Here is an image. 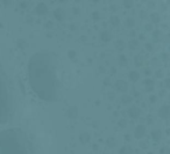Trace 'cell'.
I'll list each match as a JSON object with an SVG mask.
<instances>
[{
  "label": "cell",
  "instance_id": "6da1fadb",
  "mask_svg": "<svg viewBox=\"0 0 170 154\" xmlns=\"http://www.w3.org/2000/svg\"><path fill=\"white\" fill-rule=\"evenodd\" d=\"M57 58L54 52L41 50L28 61L29 83L40 98L53 102L59 97L61 85L57 78Z\"/></svg>",
  "mask_w": 170,
  "mask_h": 154
},
{
  "label": "cell",
  "instance_id": "7a4b0ae2",
  "mask_svg": "<svg viewBox=\"0 0 170 154\" xmlns=\"http://www.w3.org/2000/svg\"><path fill=\"white\" fill-rule=\"evenodd\" d=\"M0 154H38L29 135L19 128L0 131Z\"/></svg>",
  "mask_w": 170,
  "mask_h": 154
},
{
  "label": "cell",
  "instance_id": "3957f363",
  "mask_svg": "<svg viewBox=\"0 0 170 154\" xmlns=\"http://www.w3.org/2000/svg\"><path fill=\"white\" fill-rule=\"evenodd\" d=\"M14 113V94L11 81L0 65V124L6 123Z\"/></svg>",
  "mask_w": 170,
  "mask_h": 154
},
{
  "label": "cell",
  "instance_id": "277c9868",
  "mask_svg": "<svg viewBox=\"0 0 170 154\" xmlns=\"http://www.w3.org/2000/svg\"><path fill=\"white\" fill-rule=\"evenodd\" d=\"M146 133V126L145 125H137L135 128V131H134V137L136 139H141Z\"/></svg>",
  "mask_w": 170,
  "mask_h": 154
},
{
  "label": "cell",
  "instance_id": "5b68a950",
  "mask_svg": "<svg viewBox=\"0 0 170 154\" xmlns=\"http://www.w3.org/2000/svg\"><path fill=\"white\" fill-rule=\"evenodd\" d=\"M115 87H116L118 91L126 93L127 89H128V83H127L126 81H124V80H118L116 83H115Z\"/></svg>",
  "mask_w": 170,
  "mask_h": 154
},
{
  "label": "cell",
  "instance_id": "8992f818",
  "mask_svg": "<svg viewBox=\"0 0 170 154\" xmlns=\"http://www.w3.org/2000/svg\"><path fill=\"white\" fill-rule=\"evenodd\" d=\"M169 106H162L161 108H160V111H158V115L161 116V118H164V119H167L168 117H169Z\"/></svg>",
  "mask_w": 170,
  "mask_h": 154
},
{
  "label": "cell",
  "instance_id": "52a82bcc",
  "mask_svg": "<svg viewBox=\"0 0 170 154\" xmlns=\"http://www.w3.org/2000/svg\"><path fill=\"white\" fill-rule=\"evenodd\" d=\"M140 109L137 108V107H135V106H133V107H131L129 109H128V115H129V117H132V118H134V119H136L139 116H140Z\"/></svg>",
  "mask_w": 170,
  "mask_h": 154
},
{
  "label": "cell",
  "instance_id": "ba28073f",
  "mask_svg": "<svg viewBox=\"0 0 170 154\" xmlns=\"http://www.w3.org/2000/svg\"><path fill=\"white\" fill-rule=\"evenodd\" d=\"M47 12H48V7L44 2H40L36 6V13L40 15H44V14H47Z\"/></svg>",
  "mask_w": 170,
  "mask_h": 154
},
{
  "label": "cell",
  "instance_id": "9c48e42d",
  "mask_svg": "<svg viewBox=\"0 0 170 154\" xmlns=\"http://www.w3.org/2000/svg\"><path fill=\"white\" fill-rule=\"evenodd\" d=\"M100 38H101L103 42H110L111 38H112V35L109 30H104V31L100 33Z\"/></svg>",
  "mask_w": 170,
  "mask_h": 154
},
{
  "label": "cell",
  "instance_id": "30bf717a",
  "mask_svg": "<svg viewBox=\"0 0 170 154\" xmlns=\"http://www.w3.org/2000/svg\"><path fill=\"white\" fill-rule=\"evenodd\" d=\"M143 85H145L147 92H151V91L154 89V81H153L151 79H146V80L143 81Z\"/></svg>",
  "mask_w": 170,
  "mask_h": 154
},
{
  "label": "cell",
  "instance_id": "8fae6325",
  "mask_svg": "<svg viewBox=\"0 0 170 154\" xmlns=\"http://www.w3.org/2000/svg\"><path fill=\"white\" fill-rule=\"evenodd\" d=\"M54 16L56 19L62 21V20L65 18V13H64V11L62 8H57V9H55V12H54Z\"/></svg>",
  "mask_w": 170,
  "mask_h": 154
},
{
  "label": "cell",
  "instance_id": "7c38bea8",
  "mask_svg": "<svg viewBox=\"0 0 170 154\" xmlns=\"http://www.w3.org/2000/svg\"><path fill=\"white\" fill-rule=\"evenodd\" d=\"M161 137H162V133H161V131L158 129H155V130L151 131V139L154 141H158L161 139Z\"/></svg>",
  "mask_w": 170,
  "mask_h": 154
},
{
  "label": "cell",
  "instance_id": "4fadbf2b",
  "mask_svg": "<svg viewBox=\"0 0 170 154\" xmlns=\"http://www.w3.org/2000/svg\"><path fill=\"white\" fill-rule=\"evenodd\" d=\"M67 115H68V117H70V118H76L77 115H78V109H77L76 107H70V108L68 109Z\"/></svg>",
  "mask_w": 170,
  "mask_h": 154
},
{
  "label": "cell",
  "instance_id": "5bb4252c",
  "mask_svg": "<svg viewBox=\"0 0 170 154\" xmlns=\"http://www.w3.org/2000/svg\"><path fill=\"white\" fill-rule=\"evenodd\" d=\"M79 140H80V143H82V144H86V143H89V141H90V135H89V133H86V132L80 133V135H79Z\"/></svg>",
  "mask_w": 170,
  "mask_h": 154
},
{
  "label": "cell",
  "instance_id": "9a60e30c",
  "mask_svg": "<svg viewBox=\"0 0 170 154\" xmlns=\"http://www.w3.org/2000/svg\"><path fill=\"white\" fill-rule=\"evenodd\" d=\"M119 154H133V150L129 146H124V147L120 148Z\"/></svg>",
  "mask_w": 170,
  "mask_h": 154
},
{
  "label": "cell",
  "instance_id": "2e32d148",
  "mask_svg": "<svg viewBox=\"0 0 170 154\" xmlns=\"http://www.w3.org/2000/svg\"><path fill=\"white\" fill-rule=\"evenodd\" d=\"M134 61H135V65L136 66H141L143 64V58L141 55H136L135 58H134Z\"/></svg>",
  "mask_w": 170,
  "mask_h": 154
},
{
  "label": "cell",
  "instance_id": "e0dca14e",
  "mask_svg": "<svg viewBox=\"0 0 170 154\" xmlns=\"http://www.w3.org/2000/svg\"><path fill=\"white\" fill-rule=\"evenodd\" d=\"M125 45H126V43H125L124 41H121V39H118V41L115 42V46H116V49H118L119 51H121V50L125 48Z\"/></svg>",
  "mask_w": 170,
  "mask_h": 154
},
{
  "label": "cell",
  "instance_id": "ac0fdd59",
  "mask_svg": "<svg viewBox=\"0 0 170 154\" xmlns=\"http://www.w3.org/2000/svg\"><path fill=\"white\" fill-rule=\"evenodd\" d=\"M139 78H140V74H139L136 71H132V72L129 73V79H131L132 81H137Z\"/></svg>",
  "mask_w": 170,
  "mask_h": 154
},
{
  "label": "cell",
  "instance_id": "d6986e66",
  "mask_svg": "<svg viewBox=\"0 0 170 154\" xmlns=\"http://www.w3.org/2000/svg\"><path fill=\"white\" fill-rule=\"evenodd\" d=\"M121 101H122V103H129V102H132V96H129L128 94H124L122 97H121Z\"/></svg>",
  "mask_w": 170,
  "mask_h": 154
},
{
  "label": "cell",
  "instance_id": "ffe728a7",
  "mask_svg": "<svg viewBox=\"0 0 170 154\" xmlns=\"http://www.w3.org/2000/svg\"><path fill=\"white\" fill-rule=\"evenodd\" d=\"M119 63L122 65V66H126L127 65V58L125 55H120L119 56Z\"/></svg>",
  "mask_w": 170,
  "mask_h": 154
},
{
  "label": "cell",
  "instance_id": "44dd1931",
  "mask_svg": "<svg viewBox=\"0 0 170 154\" xmlns=\"http://www.w3.org/2000/svg\"><path fill=\"white\" fill-rule=\"evenodd\" d=\"M106 144H107V146H110V147H114V146L116 145V140H115L114 138H109V139L106 140Z\"/></svg>",
  "mask_w": 170,
  "mask_h": 154
},
{
  "label": "cell",
  "instance_id": "7402d4cb",
  "mask_svg": "<svg viewBox=\"0 0 170 154\" xmlns=\"http://www.w3.org/2000/svg\"><path fill=\"white\" fill-rule=\"evenodd\" d=\"M151 21H153L154 23H157V22L160 21V15H158V13H151Z\"/></svg>",
  "mask_w": 170,
  "mask_h": 154
},
{
  "label": "cell",
  "instance_id": "603a6c76",
  "mask_svg": "<svg viewBox=\"0 0 170 154\" xmlns=\"http://www.w3.org/2000/svg\"><path fill=\"white\" fill-rule=\"evenodd\" d=\"M110 21H111V23H112L113 26H119V23H120V20H119L118 16H111Z\"/></svg>",
  "mask_w": 170,
  "mask_h": 154
},
{
  "label": "cell",
  "instance_id": "cb8c5ba5",
  "mask_svg": "<svg viewBox=\"0 0 170 154\" xmlns=\"http://www.w3.org/2000/svg\"><path fill=\"white\" fill-rule=\"evenodd\" d=\"M137 45H139L137 39H132V41L129 42V48H131V49H135V48H137Z\"/></svg>",
  "mask_w": 170,
  "mask_h": 154
},
{
  "label": "cell",
  "instance_id": "d4e9b609",
  "mask_svg": "<svg viewBox=\"0 0 170 154\" xmlns=\"http://www.w3.org/2000/svg\"><path fill=\"white\" fill-rule=\"evenodd\" d=\"M126 24H127L128 27H134L135 21H134V19H132V18H128V19L126 20Z\"/></svg>",
  "mask_w": 170,
  "mask_h": 154
},
{
  "label": "cell",
  "instance_id": "484cf974",
  "mask_svg": "<svg viewBox=\"0 0 170 154\" xmlns=\"http://www.w3.org/2000/svg\"><path fill=\"white\" fill-rule=\"evenodd\" d=\"M18 45H19V48H26L27 46V42L25 39H19L18 41Z\"/></svg>",
  "mask_w": 170,
  "mask_h": 154
},
{
  "label": "cell",
  "instance_id": "4316f807",
  "mask_svg": "<svg viewBox=\"0 0 170 154\" xmlns=\"http://www.w3.org/2000/svg\"><path fill=\"white\" fill-rule=\"evenodd\" d=\"M161 35V31L160 30H155L154 33H153V37H154V39L155 41H158V36Z\"/></svg>",
  "mask_w": 170,
  "mask_h": 154
},
{
  "label": "cell",
  "instance_id": "83f0119b",
  "mask_svg": "<svg viewBox=\"0 0 170 154\" xmlns=\"http://www.w3.org/2000/svg\"><path fill=\"white\" fill-rule=\"evenodd\" d=\"M127 125V122L125 120V119H120L119 120V126H121V128H125Z\"/></svg>",
  "mask_w": 170,
  "mask_h": 154
},
{
  "label": "cell",
  "instance_id": "f1b7e54d",
  "mask_svg": "<svg viewBox=\"0 0 170 154\" xmlns=\"http://www.w3.org/2000/svg\"><path fill=\"white\" fill-rule=\"evenodd\" d=\"M124 6H125V7H132V6H133V1H129V0H126V1H124Z\"/></svg>",
  "mask_w": 170,
  "mask_h": 154
},
{
  "label": "cell",
  "instance_id": "f546056e",
  "mask_svg": "<svg viewBox=\"0 0 170 154\" xmlns=\"http://www.w3.org/2000/svg\"><path fill=\"white\" fill-rule=\"evenodd\" d=\"M147 146H148V143H147V141H141V143H140V147L147 148Z\"/></svg>",
  "mask_w": 170,
  "mask_h": 154
},
{
  "label": "cell",
  "instance_id": "4dcf8cb0",
  "mask_svg": "<svg viewBox=\"0 0 170 154\" xmlns=\"http://www.w3.org/2000/svg\"><path fill=\"white\" fill-rule=\"evenodd\" d=\"M75 56H76L75 51H74V50H70V51H69V57L71 58V59H74V58H75Z\"/></svg>",
  "mask_w": 170,
  "mask_h": 154
},
{
  "label": "cell",
  "instance_id": "1f68e13d",
  "mask_svg": "<svg viewBox=\"0 0 170 154\" xmlns=\"http://www.w3.org/2000/svg\"><path fill=\"white\" fill-rule=\"evenodd\" d=\"M146 50H147V51H151V50H153V46H151L150 43H147V44H146Z\"/></svg>",
  "mask_w": 170,
  "mask_h": 154
},
{
  "label": "cell",
  "instance_id": "d6a6232c",
  "mask_svg": "<svg viewBox=\"0 0 170 154\" xmlns=\"http://www.w3.org/2000/svg\"><path fill=\"white\" fill-rule=\"evenodd\" d=\"M92 16L95 18V20H99V13H98V12H95V13L92 14Z\"/></svg>",
  "mask_w": 170,
  "mask_h": 154
},
{
  "label": "cell",
  "instance_id": "836d02e7",
  "mask_svg": "<svg viewBox=\"0 0 170 154\" xmlns=\"http://www.w3.org/2000/svg\"><path fill=\"white\" fill-rule=\"evenodd\" d=\"M116 8H118V7H116V5H111V11H112V12H115V11H116Z\"/></svg>",
  "mask_w": 170,
  "mask_h": 154
},
{
  "label": "cell",
  "instance_id": "e575fe53",
  "mask_svg": "<svg viewBox=\"0 0 170 154\" xmlns=\"http://www.w3.org/2000/svg\"><path fill=\"white\" fill-rule=\"evenodd\" d=\"M149 100H150V102H153V103H154V102L156 101V96H155V95H151V96H150V98H149Z\"/></svg>",
  "mask_w": 170,
  "mask_h": 154
},
{
  "label": "cell",
  "instance_id": "d590c367",
  "mask_svg": "<svg viewBox=\"0 0 170 154\" xmlns=\"http://www.w3.org/2000/svg\"><path fill=\"white\" fill-rule=\"evenodd\" d=\"M147 118H148V124H151V123H153V117L149 115L148 117H147Z\"/></svg>",
  "mask_w": 170,
  "mask_h": 154
},
{
  "label": "cell",
  "instance_id": "8d00e7d4",
  "mask_svg": "<svg viewBox=\"0 0 170 154\" xmlns=\"http://www.w3.org/2000/svg\"><path fill=\"white\" fill-rule=\"evenodd\" d=\"M156 76H157L158 78L162 77V76H163V74H162V71H157V72H156Z\"/></svg>",
  "mask_w": 170,
  "mask_h": 154
},
{
  "label": "cell",
  "instance_id": "74e56055",
  "mask_svg": "<svg viewBox=\"0 0 170 154\" xmlns=\"http://www.w3.org/2000/svg\"><path fill=\"white\" fill-rule=\"evenodd\" d=\"M151 28H153L151 24H146V29H147V30H151Z\"/></svg>",
  "mask_w": 170,
  "mask_h": 154
},
{
  "label": "cell",
  "instance_id": "f35d334b",
  "mask_svg": "<svg viewBox=\"0 0 170 154\" xmlns=\"http://www.w3.org/2000/svg\"><path fill=\"white\" fill-rule=\"evenodd\" d=\"M46 27H53V22H47V23H46Z\"/></svg>",
  "mask_w": 170,
  "mask_h": 154
},
{
  "label": "cell",
  "instance_id": "ab89813d",
  "mask_svg": "<svg viewBox=\"0 0 170 154\" xmlns=\"http://www.w3.org/2000/svg\"><path fill=\"white\" fill-rule=\"evenodd\" d=\"M104 82H105V85H109V82H110V78H106V79L104 80Z\"/></svg>",
  "mask_w": 170,
  "mask_h": 154
},
{
  "label": "cell",
  "instance_id": "60d3db41",
  "mask_svg": "<svg viewBox=\"0 0 170 154\" xmlns=\"http://www.w3.org/2000/svg\"><path fill=\"white\" fill-rule=\"evenodd\" d=\"M169 82H170V80L167 79V80H166V86H167V88H169Z\"/></svg>",
  "mask_w": 170,
  "mask_h": 154
},
{
  "label": "cell",
  "instance_id": "b9f144b4",
  "mask_svg": "<svg viewBox=\"0 0 170 154\" xmlns=\"http://www.w3.org/2000/svg\"><path fill=\"white\" fill-rule=\"evenodd\" d=\"M140 16H141V18H145V16H146V13H145V12H141V13H140Z\"/></svg>",
  "mask_w": 170,
  "mask_h": 154
},
{
  "label": "cell",
  "instance_id": "7bdbcfd3",
  "mask_svg": "<svg viewBox=\"0 0 170 154\" xmlns=\"http://www.w3.org/2000/svg\"><path fill=\"white\" fill-rule=\"evenodd\" d=\"M161 56H162V58H163L164 60H167V55H166V53H162Z\"/></svg>",
  "mask_w": 170,
  "mask_h": 154
},
{
  "label": "cell",
  "instance_id": "ee69618b",
  "mask_svg": "<svg viewBox=\"0 0 170 154\" xmlns=\"http://www.w3.org/2000/svg\"><path fill=\"white\" fill-rule=\"evenodd\" d=\"M26 6H27V2H22L21 4V7H26Z\"/></svg>",
  "mask_w": 170,
  "mask_h": 154
},
{
  "label": "cell",
  "instance_id": "f6af8a7d",
  "mask_svg": "<svg viewBox=\"0 0 170 154\" xmlns=\"http://www.w3.org/2000/svg\"><path fill=\"white\" fill-rule=\"evenodd\" d=\"M113 97H114V95L112 94V93H111V94H110V98H113Z\"/></svg>",
  "mask_w": 170,
  "mask_h": 154
},
{
  "label": "cell",
  "instance_id": "bcb514c9",
  "mask_svg": "<svg viewBox=\"0 0 170 154\" xmlns=\"http://www.w3.org/2000/svg\"><path fill=\"white\" fill-rule=\"evenodd\" d=\"M148 154H153V153H148Z\"/></svg>",
  "mask_w": 170,
  "mask_h": 154
}]
</instances>
